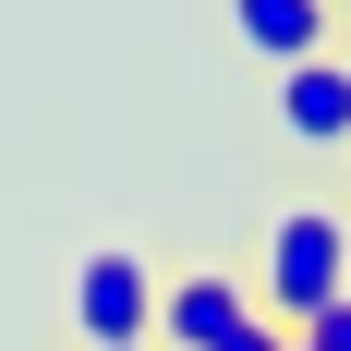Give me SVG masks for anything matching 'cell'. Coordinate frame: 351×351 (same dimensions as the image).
I'll use <instances>...</instances> for the list:
<instances>
[{"instance_id":"7a4b0ae2","label":"cell","mask_w":351,"mask_h":351,"mask_svg":"<svg viewBox=\"0 0 351 351\" xmlns=\"http://www.w3.org/2000/svg\"><path fill=\"white\" fill-rule=\"evenodd\" d=\"M254 327H267V303H254L243 267H182V279H158V351H243Z\"/></svg>"},{"instance_id":"52a82bcc","label":"cell","mask_w":351,"mask_h":351,"mask_svg":"<svg viewBox=\"0 0 351 351\" xmlns=\"http://www.w3.org/2000/svg\"><path fill=\"white\" fill-rule=\"evenodd\" d=\"M85 351H158V339H85Z\"/></svg>"},{"instance_id":"3957f363","label":"cell","mask_w":351,"mask_h":351,"mask_svg":"<svg viewBox=\"0 0 351 351\" xmlns=\"http://www.w3.org/2000/svg\"><path fill=\"white\" fill-rule=\"evenodd\" d=\"M73 327L85 339H158V267L121 254V243H97L73 267Z\"/></svg>"},{"instance_id":"8992f818","label":"cell","mask_w":351,"mask_h":351,"mask_svg":"<svg viewBox=\"0 0 351 351\" xmlns=\"http://www.w3.org/2000/svg\"><path fill=\"white\" fill-rule=\"evenodd\" d=\"M291 339H303V351H351V291H339V303H327V315H303V327H291Z\"/></svg>"},{"instance_id":"277c9868","label":"cell","mask_w":351,"mask_h":351,"mask_svg":"<svg viewBox=\"0 0 351 351\" xmlns=\"http://www.w3.org/2000/svg\"><path fill=\"white\" fill-rule=\"evenodd\" d=\"M279 134L291 145H351V49H315V61L279 73Z\"/></svg>"},{"instance_id":"5b68a950","label":"cell","mask_w":351,"mask_h":351,"mask_svg":"<svg viewBox=\"0 0 351 351\" xmlns=\"http://www.w3.org/2000/svg\"><path fill=\"white\" fill-rule=\"evenodd\" d=\"M230 36L267 73H291V61H315V49H339V0H230Z\"/></svg>"},{"instance_id":"ba28073f","label":"cell","mask_w":351,"mask_h":351,"mask_svg":"<svg viewBox=\"0 0 351 351\" xmlns=\"http://www.w3.org/2000/svg\"><path fill=\"white\" fill-rule=\"evenodd\" d=\"M339 12H351V0H339Z\"/></svg>"},{"instance_id":"6da1fadb","label":"cell","mask_w":351,"mask_h":351,"mask_svg":"<svg viewBox=\"0 0 351 351\" xmlns=\"http://www.w3.org/2000/svg\"><path fill=\"white\" fill-rule=\"evenodd\" d=\"M339 291H351V218H339V206H291L279 230H267V267H254V303H267V327L327 315Z\"/></svg>"}]
</instances>
